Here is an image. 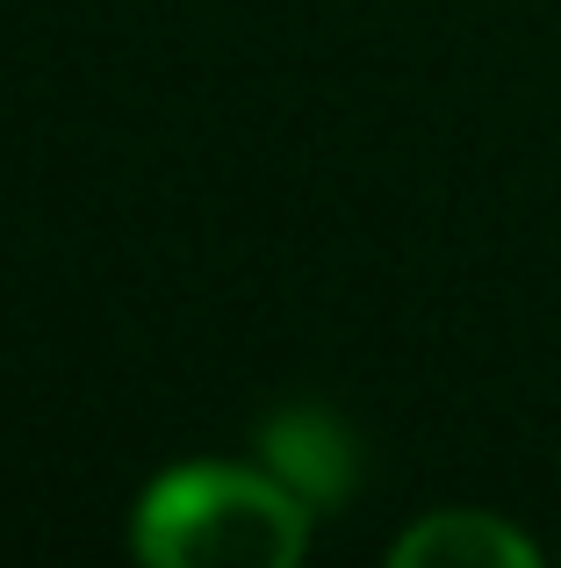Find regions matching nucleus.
<instances>
[{
	"mask_svg": "<svg viewBox=\"0 0 561 568\" xmlns=\"http://www.w3.org/2000/svg\"><path fill=\"white\" fill-rule=\"evenodd\" d=\"M309 547V504L288 483L245 468H173L152 483L137 511V555L159 568L245 561L288 568Z\"/></svg>",
	"mask_w": 561,
	"mask_h": 568,
	"instance_id": "1",
	"label": "nucleus"
},
{
	"mask_svg": "<svg viewBox=\"0 0 561 568\" xmlns=\"http://www.w3.org/2000/svg\"><path fill=\"white\" fill-rule=\"evenodd\" d=\"M259 454H267V468L309 504V511H332V504L353 489V468H360L353 439L338 432V417H324V410H280V417H267Z\"/></svg>",
	"mask_w": 561,
	"mask_h": 568,
	"instance_id": "2",
	"label": "nucleus"
},
{
	"mask_svg": "<svg viewBox=\"0 0 561 568\" xmlns=\"http://www.w3.org/2000/svg\"><path fill=\"white\" fill-rule=\"evenodd\" d=\"M396 568H540V547L490 511H432L396 540Z\"/></svg>",
	"mask_w": 561,
	"mask_h": 568,
	"instance_id": "3",
	"label": "nucleus"
}]
</instances>
